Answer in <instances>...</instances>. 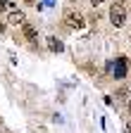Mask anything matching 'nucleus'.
<instances>
[{"instance_id": "obj_1", "label": "nucleus", "mask_w": 131, "mask_h": 133, "mask_svg": "<svg viewBox=\"0 0 131 133\" xmlns=\"http://www.w3.org/2000/svg\"><path fill=\"white\" fill-rule=\"evenodd\" d=\"M110 19L114 26H124L126 22V10H124V0H114L110 7Z\"/></svg>"}, {"instance_id": "obj_2", "label": "nucleus", "mask_w": 131, "mask_h": 133, "mask_svg": "<svg viewBox=\"0 0 131 133\" xmlns=\"http://www.w3.org/2000/svg\"><path fill=\"white\" fill-rule=\"evenodd\" d=\"M64 22H67V26H72V29H84V24H86L81 12H74V10L64 12Z\"/></svg>"}, {"instance_id": "obj_3", "label": "nucleus", "mask_w": 131, "mask_h": 133, "mask_svg": "<svg viewBox=\"0 0 131 133\" xmlns=\"http://www.w3.org/2000/svg\"><path fill=\"white\" fill-rule=\"evenodd\" d=\"M22 31H24L26 41H38V31H36V26H34V24H29L26 19L22 22Z\"/></svg>"}, {"instance_id": "obj_4", "label": "nucleus", "mask_w": 131, "mask_h": 133, "mask_svg": "<svg viewBox=\"0 0 131 133\" xmlns=\"http://www.w3.org/2000/svg\"><path fill=\"white\" fill-rule=\"evenodd\" d=\"M126 76V57L114 59V78H124Z\"/></svg>"}, {"instance_id": "obj_5", "label": "nucleus", "mask_w": 131, "mask_h": 133, "mask_svg": "<svg viewBox=\"0 0 131 133\" xmlns=\"http://www.w3.org/2000/svg\"><path fill=\"white\" fill-rule=\"evenodd\" d=\"M24 19H26V17H24V12H19V10H12V12H10V17H7V22H10V24H14V26H19Z\"/></svg>"}, {"instance_id": "obj_6", "label": "nucleus", "mask_w": 131, "mask_h": 133, "mask_svg": "<svg viewBox=\"0 0 131 133\" xmlns=\"http://www.w3.org/2000/svg\"><path fill=\"white\" fill-rule=\"evenodd\" d=\"M48 48H50L53 52H62V50H64V45H62L55 36H53V38H48Z\"/></svg>"}, {"instance_id": "obj_7", "label": "nucleus", "mask_w": 131, "mask_h": 133, "mask_svg": "<svg viewBox=\"0 0 131 133\" xmlns=\"http://www.w3.org/2000/svg\"><path fill=\"white\" fill-rule=\"evenodd\" d=\"M3 7H7V0H0V10H3Z\"/></svg>"}, {"instance_id": "obj_8", "label": "nucleus", "mask_w": 131, "mask_h": 133, "mask_svg": "<svg viewBox=\"0 0 131 133\" xmlns=\"http://www.w3.org/2000/svg\"><path fill=\"white\" fill-rule=\"evenodd\" d=\"M124 133H131V124H126V128H124Z\"/></svg>"}, {"instance_id": "obj_9", "label": "nucleus", "mask_w": 131, "mask_h": 133, "mask_svg": "<svg viewBox=\"0 0 131 133\" xmlns=\"http://www.w3.org/2000/svg\"><path fill=\"white\" fill-rule=\"evenodd\" d=\"M24 3H29V5H36V0H24Z\"/></svg>"}, {"instance_id": "obj_10", "label": "nucleus", "mask_w": 131, "mask_h": 133, "mask_svg": "<svg viewBox=\"0 0 131 133\" xmlns=\"http://www.w3.org/2000/svg\"><path fill=\"white\" fill-rule=\"evenodd\" d=\"M91 3H93V5H100V3H103V0H91Z\"/></svg>"}, {"instance_id": "obj_11", "label": "nucleus", "mask_w": 131, "mask_h": 133, "mask_svg": "<svg viewBox=\"0 0 131 133\" xmlns=\"http://www.w3.org/2000/svg\"><path fill=\"white\" fill-rule=\"evenodd\" d=\"M129 109H131V100H129Z\"/></svg>"}, {"instance_id": "obj_12", "label": "nucleus", "mask_w": 131, "mask_h": 133, "mask_svg": "<svg viewBox=\"0 0 131 133\" xmlns=\"http://www.w3.org/2000/svg\"><path fill=\"white\" fill-rule=\"evenodd\" d=\"M67 3H74V0H67Z\"/></svg>"}]
</instances>
